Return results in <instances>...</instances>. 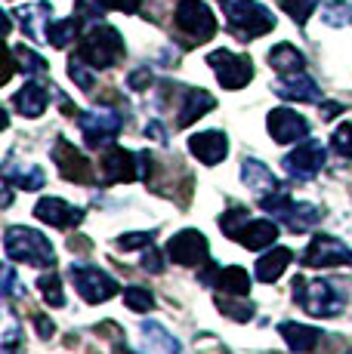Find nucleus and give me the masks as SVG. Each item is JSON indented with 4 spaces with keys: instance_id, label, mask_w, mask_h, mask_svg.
Masks as SVG:
<instances>
[{
    "instance_id": "nucleus-47",
    "label": "nucleus",
    "mask_w": 352,
    "mask_h": 354,
    "mask_svg": "<svg viewBox=\"0 0 352 354\" xmlns=\"http://www.w3.org/2000/svg\"><path fill=\"white\" fill-rule=\"evenodd\" d=\"M148 84H152V74H148V71H137V74H130V86H133V90H146Z\"/></svg>"
},
{
    "instance_id": "nucleus-46",
    "label": "nucleus",
    "mask_w": 352,
    "mask_h": 354,
    "mask_svg": "<svg viewBox=\"0 0 352 354\" xmlns=\"http://www.w3.org/2000/svg\"><path fill=\"white\" fill-rule=\"evenodd\" d=\"M35 326H37V333H40L44 339H50L53 333H56V326H53V321H50V317H44V315H35Z\"/></svg>"
},
{
    "instance_id": "nucleus-2",
    "label": "nucleus",
    "mask_w": 352,
    "mask_h": 354,
    "mask_svg": "<svg viewBox=\"0 0 352 354\" xmlns=\"http://www.w3.org/2000/svg\"><path fill=\"white\" fill-rule=\"evenodd\" d=\"M222 12H226V25L229 31L238 40H256L263 34H269L275 28V16L272 10H266L256 0H222Z\"/></svg>"
},
{
    "instance_id": "nucleus-37",
    "label": "nucleus",
    "mask_w": 352,
    "mask_h": 354,
    "mask_svg": "<svg viewBox=\"0 0 352 354\" xmlns=\"http://www.w3.org/2000/svg\"><path fill=\"white\" fill-rule=\"evenodd\" d=\"M279 3H281V10L288 12L297 25H306L309 16L315 12V6L322 3V0H279Z\"/></svg>"
},
{
    "instance_id": "nucleus-8",
    "label": "nucleus",
    "mask_w": 352,
    "mask_h": 354,
    "mask_svg": "<svg viewBox=\"0 0 352 354\" xmlns=\"http://www.w3.org/2000/svg\"><path fill=\"white\" fill-rule=\"evenodd\" d=\"M71 281H74V290L80 292V299L90 305H99V302H108V299L118 296V281H114L112 274H105L103 268H96V265H71L69 268Z\"/></svg>"
},
{
    "instance_id": "nucleus-6",
    "label": "nucleus",
    "mask_w": 352,
    "mask_h": 354,
    "mask_svg": "<svg viewBox=\"0 0 352 354\" xmlns=\"http://www.w3.org/2000/svg\"><path fill=\"white\" fill-rule=\"evenodd\" d=\"M173 25L192 44H207L216 34V16L204 0H179V6L173 12Z\"/></svg>"
},
{
    "instance_id": "nucleus-45",
    "label": "nucleus",
    "mask_w": 352,
    "mask_h": 354,
    "mask_svg": "<svg viewBox=\"0 0 352 354\" xmlns=\"http://www.w3.org/2000/svg\"><path fill=\"white\" fill-rule=\"evenodd\" d=\"M3 296L6 299L16 296V274H12V265H6L3 268Z\"/></svg>"
},
{
    "instance_id": "nucleus-32",
    "label": "nucleus",
    "mask_w": 352,
    "mask_h": 354,
    "mask_svg": "<svg viewBox=\"0 0 352 354\" xmlns=\"http://www.w3.org/2000/svg\"><path fill=\"white\" fill-rule=\"evenodd\" d=\"M322 19L331 28H346V25H352V3L349 0H331L322 10Z\"/></svg>"
},
{
    "instance_id": "nucleus-7",
    "label": "nucleus",
    "mask_w": 352,
    "mask_h": 354,
    "mask_svg": "<svg viewBox=\"0 0 352 354\" xmlns=\"http://www.w3.org/2000/svg\"><path fill=\"white\" fill-rule=\"evenodd\" d=\"M78 127H80V133H84L87 148H105L118 139L121 127H124V111H112V108L80 111Z\"/></svg>"
},
{
    "instance_id": "nucleus-12",
    "label": "nucleus",
    "mask_w": 352,
    "mask_h": 354,
    "mask_svg": "<svg viewBox=\"0 0 352 354\" xmlns=\"http://www.w3.org/2000/svg\"><path fill=\"white\" fill-rule=\"evenodd\" d=\"M281 163H284V173H288L290 179L309 182L313 176L322 173V167H324V145L318 139H303Z\"/></svg>"
},
{
    "instance_id": "nucleus-26",
    "label": "nucleus",
    "mask_w": 352,
    "mask_h": 354,
    "mask_svg": "<svg viewBox=\"0 0 352 354\" xmlns=\"http://www.w3.org/2000/svg\"><path fill=\"white\" fill-rule=\"evenodd\" d=\"M12 105H16V111L22 114V118H40V114L46 111V105H50V93H46V86L44 84H25L22 90L12 96Z\"/></svg>"
},
{
    "instance_id": "nucleus-36",
    "label": "nucleus",
    "mask_w": 352,
    "mask_h": 354,
    "mask_svg": "<svg viewBox=\"0 0 352 354\" xmlns=\"http://www.w3.org/2000/svg\"><path fill=\"white\" fill-rule=\"evenodd\" d=\"M105 10L108 6L103 0H78V3H74V19H78L80 25H96Z\"/></svg>"
},
{
    "instance_id": "nucleus-48",
    "label": "nucleus",
    "mask_w": 352,
    "mask_h": 354,
    "mask_svg": "<svg viewBox=\"0 0 352 354\" xmlns=\"http://www.w3.org/2000/svg\"><path fill=\"white\" fill-rule=\"evenodd\" d=\"M343 111V105L340 102H324L322 105V120H331V118H337V114Z\"/></svg>"
},
{
    "instance_id": "nucleus-17",
    "label": "nucleus",
    "mask_w": 352,
    "mask_h": 354,
    "mask_svg": "<svg viewBox=\"0 0 352 354\" xmlns=\"http://www.w3.org/2000/svg\"><path fill=\"white\" fill-rule=\"evenodd\" d=\"M275 219H281L284 225L290 231H313L318 222L324 219V209L315 207V203H306V201H294L290 197L288 203H281L279 209H275Z\"/></svg>"
},
{
    "instance_id": "nucleus-30",
    "label": "nucleus",
    "mask_w": 352,
    "mask_h": 354,
    "mask_svg": "<svg viewBox=\"0 0 352 354\" xmlns=\"http://www.w3.org/2000/svg\"><path fill=\"white\" fill-rule=\"evenodd\" d=\"M80 34V22L78 19H62V22H53L50 25V34H46V44H53L56 50H65L74 37Z\"/></svg>"
},
{
    "instance_id": "nucleus-23",
    "label": "nucleus",
    "mask_w": 352,
    "mask_h": 354,
    "mask_svg": "<svg viewBox=\"0 0 352 354\" xmlns=\"http://www.w3.org/2000/svg\"><path fill=\"white\" fill-rule=\"evenodd\" d=\"M12 16H19V22H22V31L28 34L31 40H44L46 44V34H50V19H53V6L46 3V0H40V3H31V6H22L19 12H12Z\"/></svg>"
},
{
    "instance_id": "nucleus-50",
    "label": "nucleus",
    "mask_w": 352,
    "mask_h": 354,
    "mask_svg": "<svg viewBox=\"0 0 352 354\" xmlns=\"http://www.w3.org/2000/svg\"><path fill=\"white\" fill-rule=\"evenodd\" d=\"M346 354H352V348H349V351H346Z\"/></svg>"
},
{
    "instance_id": "nucleus-15",
    "label": "nucleus",
    "mask_w": 352,
    "mask_h": 354,
    "mask_svg": "<svg viewBox=\"0 0 352 354\" xmlns=\"http://www.w3.org/2000/svg\"><path fill=\"white\" fill-rule=\"evenodd\" d=\"M266 129L279 145H290V142L309 139V120L303 114L290 111V108H272L266 118Z\"/></svg>"
},
{
    "instance_id": "nucleus-25",
    "label": "nucleus",
    "mask_w": 352,
    "mask_h": 354,
    "mask_svg": "<svg viewBox=\"0 0 352 354\" xmlns=\"http://www.w3.org/2000/svg\"><path fill=\"white\" fill-rule=\"evenodd\" d=\"M279 333H281L284 342H288V348H290V351H297V354H309V351H315V348H318V342H322V336H324V333H322V330H315V326L294 324V321L279 324Z\"/></svg>"
},
{
    "instance_id": "nucleus-34",
    "label": "nucleus",
    "mask_w": 352,
    "mask_h": 354,
    "mask_svg": "<svg viewBox=\"0 0 352 354\" xmlns=\"http://www.w3.org/2000/svg\"><path fill=\"white\" fill-rule=\"evenodd\" d=\"M93 71H96V68L87 65L80 56H71V59H69V77H71L84 93H93V86H96V74H93Z\"/></svg>"
},
{
    "instance_id": "nucleus-44",
    "label": "nucleus",
    "mask_w": 352,
    "mask_h": 354,
    "mask_svg": "<svg viewBox=\"0 0 352 354\" xmlns=\"http://www.w3.org/2000/svg\"><path fill=\"white\" fill-rule=\"evenodd\" d=\"M108 10H121V12H137L139 10V0H103Z\"/></svg>"
},
{
    "instance_id": "nucleus-22",
    "label": "nucleus",
    "mask_w": 352,
    "mask_h": 354,
    "mask_svg": "<svg viewBox=\"0 0 352 354\" xmlns=\"http://www.w3.org/2000/svg\"><path fill=\"white\" fill-rule=\"evenodd\" d=\"M139 354H179V342L158 321H142L139 326Z\"/></svg>"
},
{
    "instance_id": "nucleus-24",
    "label": "nucleus",
    "mask_w": 352,
    "mask_h": 354,
    "mask_svg": "<svg viewBox=\"0 0 352 354\" xmlns=\"http://www.w3.org/2000/svg\"><path fill=\"white\" fill-rule=\"evenodd\" d=\"M279 237V225L272 219H247L245 228L235 234V241L247 250H269Z\"/></svg>"
},
{
    "instance_id": "nucleus-39",
    "label": "nucleus",
    "mask_w": 352,
    "mask_h": 354,
    "mask_svg": "<svg viewBox=\"0 0 352 354\" xmlns=\"http://www.w3.org/2000/svg\"><path fill=\"white\" fill-rule=\"evenodd\" d=\"M247 219H250V216H247V209H245V207H229L226 213L220 216V228L226 231L229 237H235L241 228H245V222H247Z\"/></svg>"
},
{
    "instance_id": "nucleus-11",
    "label": "nucleus",
    "mask_w": 352,
    "mask_h": 354,
    "mask_svg": "<svg viewBox=\"0 0 352 354\" xmlns=\"http://www.w3.org/2000/svg\"><path fill=\"white\" fill-rule=\"evenodd\" d=\"M167 256H170V262H176V265L195 268V265L211 262V247H207V237L201 234L198 228H186L167 241Z\"/></svg>"
},
{
    "instance_id": "nucleus-43",
    "label": "nucleus",
    "mask_w": 352,
    "mask_h": 354,
    "mask_svg": "<svg viewBox=\"0 0 352 354\" xmlns=\"http://www.w3.org/2000/svg\"><path fill=\"white\" fill-rule=\"evenodd\" d=\"M3 354H19V330H16V324L6 326V336H3Z\"/></svg>"
},
{
    "instance_id": "nucleus-5",
    "label": "nucleus",
    "mask_w": 352,
    "mask_h": 354,
    "mask_svg": "<svg viewBox=\"0 0 352 354\" xmlns=\"http://www.w3.org/2000/svg\"><path fill=\"white\" fill-rule=\"evenodd\" d=\"M99 169H103L105 185L148 179V173H152V154L148 151H127V148L108 145V151L103 154V160H99Z\"/></svg>"
},
{
    "instance_id": "nucleus-9",
    "label": "nucleus",
    "mask_w": 352,
    "mask_h": 354,
    "mask_svg": "<svg viewBox=\"0 0 352 354\" xmlns=\"http://www.w3.org/2000/svg\"><path fill=\"white\" fill-rule=\"evenodd\" d=\"M207 65L213 68L222 90H241V86H247L250 77H254V62L232 50H213L211 56H207Z\"/></svg>"
},
{
    "instance_id": "nucleus-16",
    "label": "nucleus",
    "mask_w": 352,
    "mask_h": 354,
    "mask_svg": "<svg viewBox=\"0 0 352 354\" xmlns=\"http://www.w3.org/2000/svg\"><path fill=\"white\" fill-rule=\"evenodd\" d=\"M35 216L44 225H53V228H74L84 222V209L65 203L62 197H40L35 207Z\"/></svg>"
},
{
    "instance_id": "nucleus-33",
    "label": "nucleus",
    "mask_w": 352,
    "mask_h": 354,
    "mask_svg": "<svg viewBox=\"0 0 352 354\" xmlns=\"http://www.w3.org/2000/svg\"><path fill=\"white\" fill-rule=\"evenodd\" d=\"M235 299H245V296H226V292H222V296H216V308H220L226 317H232V321H241V324L250 321V317H254V305L235 302Z\"/></svg>"
},
{
    "instance_id": "nucleus-49",
    "label": "nucleus",
    "mask_w": 352,
    "mask_h": 354,
    "mask_svg": "<svg viewBox=\"0 0 352 354\" xmlns=\"http://www.w3.org/2000/svg\"><path fill=\"white\" fill-rule=\"evenodd\" d=\"M146 136H155L158 142H167V133H164V127H161L158 120H152V124L146 127Z\"/></svg>"
},
{
    "instance_id": "nucleus-21",
    "label": "nucleus",
    "mask_w": 352,
    "mask_h": 354,
    "mask_svg": "<svg viewBox=\"0 0 352 354\" xmlns=\"http://www.w3.org/2000/svg\"><path fill=\"white\" fill-rule=\"evenodd\" d=\"M241 179H245V185L254 192L256 201H263V197H269V194L279 192V188H284L281 182L272 176V169H269L266 163L254 160V158H247L245 163H241Z\"/></svg>"
},
{
    "instance_id": "nucleus-28",
    "label": "nucleus",
    "mask_w": 352,
    "mask_h": 354,
    "mask_svg": "<svg viewBox=\"0 0 352 354\" xmlns=\"http://www.w3.org/2000/svg\"><path fill=\"white\" fill-rule=\"evenodd\" d=\"M3 176H6V185H16V188H22V192H37V188H44V173H40V167H35V163L19 167V163L10 160L3 167Z\"/></svg>"
},
{
    "instance_id": "nucleus-18",
    "label": "nucleus",
    "mask_w": 352,
    "mask_h": 354,
    "mask_svg": "<svg viewBox=\"0 0 352 354\" xmlns=\"http://www.w3.org/2000/svg\"><path fill=\"white\" fill-rule=\"evenodd\" d=\"M188 151L204 163V167H216V163L229 154V139L220 129H204V133L188 136Z\"/></svg>"
},
{
    "instance_id": "nucleus-4",
    "label": "nucleus",
    "mask_w": 352,
    "mask_h": 354,
    "mask_svg": "<svg viewBox=\"0 0 352 354\" xmlns=\"http://www.w3.org/2000/svg\"><path fill=\"white\" fill-rule=\"evenodd\" d=\"M294 299L313 317H337L346 302L334 281H306V277H294Z\"/></svg>"
},
{
    "instance_id": "nucleus-1",
    "label": "nucleus",
    "mask_w": 352,
    "mask_h": 354,
    "mask_svg": "<svg viewBox=\"0 0 352 354\" xmlns=\"http://www.w3.org/2000/svg\"><path fill=\"white\" fill-rule=\"evenodd\" d=\"M74 56H80L93 68H112L124 59V37H121V31L112 28V25L96 22L80 34V44H78Z\"/></svg>"
},
{
    "instance_id": "nucleus-40",
    "label": "nucleus",
    "mask_w": 352,
    "mask_h": 354,
    "mask_svg": "<svg viewBox=\"0 0 352 354\" xmlns=\"http://www.w3.org/2000/svg\"><path fill=\"white\" fill-rule=\"evenodd\" d=\"M331 145H334V151L340 154V158L352 160V124H340L334 129V136H331Z\"/></svg>"
},
{
    "instance_id": "nucleus-38",
    "label": "nucleus",
    "mask_w": 352,
    "mask_h": 354,
    "mask_svg": "<svg viewBox=\"0 0 352 354\" xmlns=\"http://www.w3.org/2000/svg\"><path fill=\"white\" fill-rule=\"evenodd\" d=\"M124 305L130 311H152L155 308V296H152V290L148 287H127L124 290Z\"/></svg>"
},
{
    "instance_id": "nucleus-35",
    "label": "nucleus",
    "mask_w": 352,
    "mask_h": 354,
    "mask_svg": "<svg viewBox=\"0 0 352 354\" xmlns=\"http://www.w3.org/2000/svg\"><path fill=\"white\" fill-rule=\"evenodd\" d=\"M12 62H16L19 71H25V74H44L46 71V59H40L35 50H25V46H12Z\"/></svg>"
},
{
    "instance_id": "nucleus-27",
    "label": "nucleus",
    "mask_w": 352,
    "mask_h": 354,
    "mask_svg": "<svg viewBox=\"0 0 352 354\" xmlns=\"http://www.w3.org/2000/svg\"><path fill=\"white\" fill-rule=\"evenodd\" d=\"M290 259H294V253L288 247H272L269 253H263L256 259V281H263V283L279 281L284 274V268L290 265Z\"/></svg>"
},
{
    "instance_id": "nucleus-31",
    "label": "nucleus",
    "mask_w": 352,
    "mask_h": 354,
    "mask_svg": "<svg viewBox=\"0 0 352 354\" xmlns=\"http://www.w3.org/2000/svg\"><path fill=\"white\" fill-rule=\"evenodd\" d=\"M37 290H40V296H44V302L53 305V308H62V305H65L62 281H59L56 271H50V274H40L37 277Z\"/></svg>"
},
{
    "instance_id": "nucleus-10",
    "label": "nucleus",
    "mask_w": 352,
    "mask_h": 354,
    "mask_svg": "<svg viewBox=\"0 0 352 354\" xmlns=\"http://www.w3.org/2000/svg\"><path fill=\"white\" fill-rule=\"evenodd\" d=\"M300 262L306 268H337V265H352V250L334 234H315L309 247L303 250Z\"/></svg>"
},
{
    "instance_id": "nucleus-14",
    "label": "nucleus",
    "mask_w": 352,
    "mask_h": 354,
    "mask_svg": "<svg viewBox=\"0 0 352 354\" xmlns=\"http://www.w3.org/2000/svg\"><path fill=\"white\" fill-rule=\"evenodd\" d=\"M201 283L213 287L216 292H226V296H247L250 292V274L241 265H229V268H220V265L207 262L204 271L198 274Z\"/></svg>"
},
{
    "instance_id": "nucleus-19",
    "label": "nucleus",
    "mask_w": 352,
    "mask_h": 354,
    "mask_svg": "<svg viewBox=\"0 0 352 354\" xmlns=\"http://www.w3.org/2000/svg\"><path fill=\"white\" fill-rule=\"evenodd\" d=\"M275 96L288 99V102H322V90L306 71L297 74H281L279 80L272 84Z\"/></svg>"
},
{
    "instance_id": "nucleus-42",
    "label": "nucleus",
    "mask_w": 352,
    "mask_h": 354,
    "mask_svg": "<svg viewBox=\"0 0 352 354\" xmlns=\"http://www.w3.org/2000/svg\"><path fill=\"white\" fill-rule=\"evenodd\" d=\"M142 268L152 271V274H161L164 271V262H161V253L155 247H148L146 253H142Z\"/></svg>"
},
{
    "instance_id": "nucleus-29",
    "label": "nucleus",
    "mask_w": 352,
    "mask_h": 354,
    "mask_svg": "<svg viewBox=\"0 0 352 354\" xmlns=\"http://www.w3.org/2000/svg\"><path fill=\"white\" fill-rule=\"evenodd\" d=\"M269 65L279 74H297L306 68V59H303V53L294 44H279L269 50Z\"/></svg>"
},
{
    "instance_id": "nucleus-20",
    "label": "nucleus",
    "mask_w": 352,
    "mask_h": 354,
    "mask_svg": "<svg viewBox=\"0 0 352 354\" xmlns=\"http://www.w3.org/2000/svg\"><path fill=\"white\" fill-rule=\"evenodd\" d=\"M213 105H216V99L207 90H192V86H186V90H182V99H179V108H176V127L179 129L192 127L198 118H204L207 111H213Z\"/></svg>"
},
{
    "instance_id": "nucleus-41",
    "label": "nucleus",
    "mask_w": 352,
    "mask_h": 354,
    "mask_svg": "<svg viewBox=\"0 0 352 354\" xmlns=\"http://www.w3.org/2000/svg\"><path fill=\"white\" fill-rule=\"evenodd\" d=\"M152 231H133V234H121L118 237V247L121 250H148L152 247Z\"/></svg>"
},
{
    "instance_id": "nucleus-3",
    "label": "nucleus",
    "mask_w": 352,
    "mask_h": 354,
    "mask_svg": "<svg viewBox=\"0 0 352 354\" xmlns=\"http://www.w3.org/2000/svg\"><path fill=\"white\" fill-rule=\"evenodd\" d=\"M3 250L12 262H25L35 265V268H53L56 253H53V243L46 241L40 231L25 228V225H10L3 237Z\"/></svg>"
},
{
    "instance_id": "nucleus-13",
    "label": "nucleus",
    "mask_w": 352,
    "mask_h": 354,
    "mask_svg": "<svg viewBox=\"0 0 352 354\" xmlns=\"http://www.w3.org/2000/svg\"><path fill=\"white\" fill-rule=\"evenodd\" d=\"M53 160H56V169L62 179L78 182V185H93V182H96L93 163L87 160L69 139H56V145H53Z\"/></svg>"
}]
</instances>
